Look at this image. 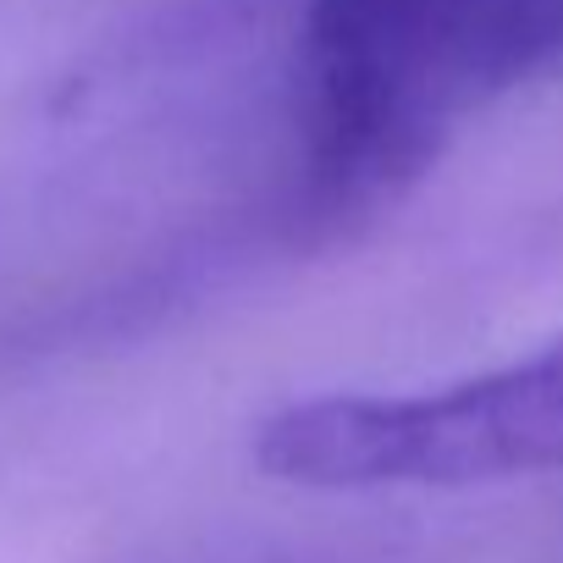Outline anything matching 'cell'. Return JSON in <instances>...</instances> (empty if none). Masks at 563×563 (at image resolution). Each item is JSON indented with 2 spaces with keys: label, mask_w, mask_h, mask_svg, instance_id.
<instances>
[{
  "label": "cell",
  "mask_w": 563,
  "mask_h": 563,
  "mask_svg": "<svg viewBox=\"0 0 563 563\" xmlns=\"http://www.w3.org/2000/svg\"><path fill=\"white\" fill-rule=\"evenodd\" d=\"M254 464L305 492H453L552 475L563 470V338L448 387L282 404L254 431Z\"/></svg>",
  "instance_id": "obj_1"
}]
</instances>
